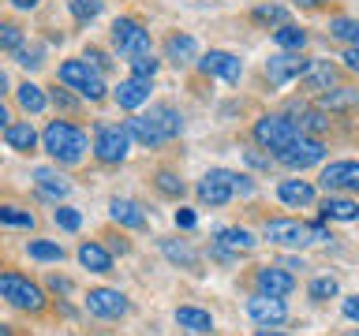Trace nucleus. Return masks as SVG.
Instances as JSON below:
<instances>
[{
  "mask_svg": "<svg viewBox=\"0 0 359 336\" xmlns=\"http://www.w3.org/2000/svg\"><path fill=\"white\" fill-rule=\"evenodd\" d=\"M150 83H154V78H135L131 75V78H123V83L112 90V97H116L120 108H131L135 112V108H142L146 101H150V90H154Z\"/></svg>",
  "mask_w": 359,
  "mask_h": 336,
  "instance_id": "2eb2a0df",
  "label": "nucleus"
},
{
  "mask_svg": "<svg viewBox=\"0 0 359 336\" xmlns=\"http://www.w3.org/2000/svg\"><path fill=\"white\" fill-rule=\"evenodd\" d=\"M262 235L277 246H303V243H311V224L292 220V217H273V220H266Z\"/></svg>",
  "mask_w": 359,
  "mask_h": 336,
  "instance_id": "f8f14e48",
  "label": "nucleus"
},
{
  "mask_svg": "<svg viewBox=\"0 0 359 336\" xmlns=\"http://www.w3.org/2000/svg\"><path fill=\"white\" fill-rule=\"evenodd\" d=\"M344 67H348V71H355V75H359V41H355V45H348V49H344Z\"/></svg>",
  "mask_w": 359,
  "mask_h": 336,
  "instance_id": "09e8293b",
  "label": "nucleus"
},
{
  "mask_svg": "<svg viewBox=\"0 0 359 336\" xmlns=\"http://www.w3.org/2000/svg\"><path fill=\"white\" fill-rule=\"evenodd\" d=\"M123 127H128V134L135 142H142V146H161L165 142V134L154 127L150 116H131V120H123Z\"/></svg>",
  "mask_w": 359,
  "mask_h": 336,
  "instance_id": "cd10ccee",
  "label": "nucleus"
},
{
  "mask_svg": "<svg viewBox=\"0 0 359 336\" xmlns=\"http://www.w3.org/2000/svg\"><path fill=\"white\" fill-rule=\"evenodd\" d=\"M0 224L8 228H34V213L19 206H0Z\"/></svg>",
  "mask_w": 359,
  "mask_h": 336,
  "instance_id": "c9c22d12",
  "label": "nucleus"
},
{
  "mask_svg": "<svg viewBox=\"0 0 359 336\" xmlns=\"http://www.w3.org/2000/svg\"><path fill=\"white\" fill-rule=\"evenodd\" d=\"M247 164L251 168H269V157H262L258 150H247Z\"/></svg>",
  "mask_w": 359,
  "mask_h": 336,
  "instance_id": "5fc2aeb1",
  "label": "nucleus"
},
{
  "mask_svg": "<svg viewBox=\"0 0 359 336\" xmlns=\"http://www.w3.org/2000/svg\"><path fill=\"white\" fill-rule=\"evenodd\" d=\"M15 101L22 105V112H41L45 105H49L45 90H41V86H34V83H19V86H15Z\"/></svg>",
  "mask_w": 359,
  "mask_h": 336,
  "instance_id": "7c9ffc66",
  "label": "nucleus"
},
{
  "mask_svg": "<svg viewBox=\"0 0 359 336\" xmlns=\"http://www.w3.org/2000/svg\"><path fill=\"white\" fill-rule=\"evenodd\" d=\"M322 220H359V202L344 195H325L322 202Z\"/></svg>",
  "mask_w": 359,
  "mask_h": 336,
  "instance_id": "4be33fe9",
  "label": "nucleus"
},
{
  "mask_svg": "<svg viewBox=\"0 0 359 336\" xmlns=\"http://www.w3.org/2000/svg\"><path fill=\"white\" fill-rule=\"evenodd\" d=\"M341 190H355L359 195V164L355 161H348V168H344V187Z\"/></svg>",
  "mask_w": 359,
  "mask_h": 336,
  "instance_id": "a18cd8bd",
  "label": "nucleus"
},
{
  "mask_svg": "<svg viewBox=\"0 0 359 336\" xmlns=\"http://www.w3.org/2000/svg\"><path fill=\"white\" fill-rule=\"evenodd\" d=\"M255 288L258 291H266V295H292L296 291V276L288 273V269H280V265H262L255 273Z\"/></svg>",
  "mask_w": 359,
  "mask_h": 336,
  "instance_id": "4468645a",
  "label": "nucleus"
},
{
  "mask_svg": "<svg viewBox=\"0 0 359 336\" xmlns=\"http://www.w3.org/2000/svg\"><path fill=\"white\" fill-rule=\"evenodd\" d=\"M176 325L187 332H213V318L210 310H198V307H176Z\"/></svg>",
  "mask_w": 359,
  "mask_h": 336,
  "instance_id": "bb28decb",
  "label": "nucleus"
},
{
  "mask_svg": "<svg viewBox=\"0 0 359 336\" xmlns=\"http://www.w3.org/2000/svg\"><path fill=\"white\" fill-rule=\"evenodd\" d=\"M128 150H131V134L123 123H97L94 127V157L101 164L128 161Z\"/></svg>",
  "mask_w": 359,
  "mask_h": 336,
  "instance_id": "20e7f679",
  "label": "nucleus"
},
{
  "mask_svg": "<svg viewBox=\"0 0 359 336\" xmlns=\"http://www.w3.org/2000/svg\"><path fill=\"white\" fill-rule=\"evenodd\" d=\"M49 291H56V295H67V291H72V280H67V276H49Z\"/></svg>",
  "mask_w": 359,
  "mask_h": 336,
  "instance_id": "8fccbe9b",
  "label": "nucleus"
},
{
  "mask_svg": "<svg viewBox=\"0 0 359 336\" xmlns=\"http://www.w3.org/2000/svg\"><path fill=\"white\" fill-rule=\"evenodd\" d=\"M79 262L90 273H112V251H105L101 243H83L79 246Z\"/></svg>",
  "mask_w": 359,
  "mask_h": 336,
  "instance_id": "393cba45",
  "label": "nucleus"
},
{
  "mask_svg": "<svg viewBox=\"0 0 359 336\" xmlns=\"http://www.w3.org/2000/svg\"><path fill=\"white\" fill-rule=\"evenodd\" d=\"M258 336H288V332H273V329H258Z\"/></svg>",
  "mask_w": 359,
  "mask_h": 336,
  "instance_id": "680f3d73",
  "label": "nucleus"
},
{
  "mask_svg": "<svg viewBox=\"0 0 359 336\" xmlns=\"http://www.w3.org/2000/svg\"><path fill=\"white\" fill-rule=\"evenodd\" d=\"M337 291H341V288H337V280H333V276H318V280H311L307 295H311L314 302H330Z\"/></svg>",
  "mask_w": 359,
  "mask_h": 336,
  "instance_id": "58836bf2",
  "label": "nucleus"
},
{
  "mask_svg": "<svg viewBox=\"0 0 359 336\" xmlns=\"http://www.w3.org/2000/svg\"><path fill=\"white\" fill-rule=\"evenodd\" d=\"M198 67L206 75H213V78H224V83H240V75H243L240 56H232V52H224V49H210L198 60Z\"/></svg>",
  "mask_w": 359,
  "mask_h": 336,
  "instance_id": "ddd939ff",
  "label": "nucleus"
},
{
  "mask_svg": "<svg viewBox=\"0 0 359 336\" xmlns=\"http://www.w3.org/2000/svg\"><path fill=\"white\" fill-rule=\"evenodd\" d=\"M273 45H277L280 52H299L303 45H307V30H299V27H292V22H285V27L273 30Z\"/></svg>",
  "mask_w": 359,
  "mask_h": 336,
  "instance_id": "c756f323",
  "label": "nucleus"
},
{
  "mask_svg": "<svg viewBox=\"0 0 359 336\" xmlns=\"http://www.w3.org/2000/svg\"><path fill=\"white\" fill-rule=\"evenodd\" d=\"M22 45H27V30H22L19 22H11V19H0V49L19 52Z\"/></svg>",
  "mask_w": 359,
  "mask_h": 336,
  "instance_id": "2f4dec72",
  "label": "nucleus"
},
{
  "mask_svg": "<svg viewBox=\"0 0 359 336\" xmlns=\"http://www.w3.org/2000/svg\"><path fill=\"white\" fill-rule=\"evenodd\" d=\"M67 8H72L75 22H83V27L101 15V0H67Z\"/></svg>",
  "mask_w": 359,
  "mask_h": 336,
  "instance_id": "e433bc0d",
  "label": "nucleus"
},
{
  "mask_svg": "<svg viewBox=\"0 0 359 336\" xmlns=\"http://www.w3.org/2000/svg\"><path fill=\"white\" fill-rule=\"evenodd\" d=\"M232 176H236V172H224V168H213V172L202 176V179H198V187H195L202 206H213V209H217V206H229L232 195H236Z\"/></svg>",
  "mask_w": 359,
  "mask_h": 336,
  "instance_id": "1a4fd4ad",
  "label": "nucleus"
},
{
  "mask_svg": "<svg viewBox=\"0 0 359 336\" xmlns=\"http://www.w3.org/2000/svg\"><path fill=\"white\" fill-rule=\"evenodd\" d=\"M299 83L307 86V90H314V94H325V90L337 86V67L330 60H311V67L303 71Z\"/></svg>",
  "mask_w": 359,
  "mask_h": 336,
  "instance_id": "6ab92c4d",
  "label": "nucleus"
},
{
  "mask_svg": "<svg viewBox=\"0 0 359 336\" xmlns=\"http://www.w3.org/2000/svg\"><path fill=\"white\" fill-rule=\"evenodd\" d=\"M299 8H322V0H296Z\"/></svg>",
  "mask_w": 359,
  "mask_h": 336,
  "instance_id": "bf43d9fd",
  "label": "nucleus"
},
{
  "mask_svg": "<svg viewBox=\"0 0 359 336\" xmlns=\"http://www.w3.org/2000/svg\"><path fill=\"white\" fill-rule=\"evenodd\" d=\"M344 168H348V161H333V164L322 168V187L330 190V195L344 187Z\"/></svg>",
  "mask_w": 359,
  "mask_h": 336,
  "instance_id": "ea45409f",
  "label": "nucleus"
},
{
  "mask_svg": "<svg viewBox=\"0 0 359 336\" xmlns=\"http://www.w3.org/2000/svg\"><path fill=\"white\" fill-rule=\"evenodd\" d=\"M0 299L15 310H27V314L45 310V291L22 273H0Z\"/></svg>",
  "mask_w": 359,
  "mask_h": 336,
  "instance_id": "f03ea898",
  "label": "nucleus"
},
{
  "mask_svg": "<svg viewBox=\"0 0 359 336\" xmlns=\"http://www.w3.org/2000/svg\"><path fill=\"white\" fill-rule=\"evenodd\" d=\"M355 105H359V90H352V86H333L325 94H318V108H325V112H348Z\"/></svg>",
  "mask_w": 359,
  "mask_h": 336,
  "instance_id": "5701e85b",
  "label": "nucleus"
},
{
  "mask_svg": "<svg viewBox=\"0 0 359 336\" xmlns=\"http://www.w3.org/2000/svg\"><path fill=\"white\" fill-rule=\"evenodd\" d=\"M150 120H154V127L165 134V142H172L176 134L184 131V116H180V108L168 105V101H161V105L150 108Z\"/></svg>",
  "mask_w": 359,
  "mask_h": 336,
  "instance_id": "aec40b11",
  "label": "nucleus"
},
{
  "mask_svg": "<svg viewBox=\"0 0 359 336\" xmlns=\"http://www.w3.org/2000/svg\"><path fill=\"white\" fill-rule=\"evenodd\" d=\"M15 64L19 67H30V71H34V67H41V45H30V49L22 45V49L15 52Z\"/></svg>",
  "mask_w": 359,
  "mask_h": 336,
  "instance_id": "c03bdc74",
  "label": "nucleus"
},
{
  "mask_svg": "<svg viewBox=\"0 0 359 336\" xmlns=\"http://www.w3.org/2000/svg\"><path fill=\"white\" fill-rule=\"evenodd\" d=\"M176 224H180V228H195V213H191V209H176Z\"/></svg>",
  "mask_w": 359,
  "mask_h": 336,
  "instance_id": "6e6d98bb",
  "label": "nucleus"
},
{
  "mask_svg": "<svg viewBox=\"0 0 359 336\" xmlns=\"http://www.w3.org/2000/svg\"><path fill=\"white\" fill-rule=\"evenodd\" d=\"M41 150L49 153L56 164H79L83 153L90 150V139H86L83 127H75V123L53 120L49 127L41 131Z\"/></svg>",
  "mask_w": 359,
  "mask_h": 336,
  "instance_id": "f257e3e1",
  "label": "nucleus"
},
{
  "mask_svg": "<svg viewBox=\"0 0 359 336\" xmlns=\"http://www.w3.org/2000/svg\"><path fill=\"white\" fill-rule=\"evenodd\" d=\"M128 64H131V75H135V78H154L157 67H161V60H154V52L135 56V60H128Z\"/></svg>",
  "mask_w": 359,
  "mask_h": 336,
  "instance_id": "37998d69",
  "label": "nucleus"
},
{
  "mask_svg": "<svg viewBox=\"0 0 359 336\" xmlns=\"http://www.w3.org/2000/svg\"><path fill=\"white\" fill-rule=\"evenodd\" d=\"M34 187H38V195L49 198V202H64L67 195H72V183H67V176L53 172V168H38V172H34Z\"/></svg>",
  "mask_w": 359,
  "mask_h": 336,
  "instance_id": "f3484780",
  "label": "nucleus"
},
{
  "mask_svg": "<svg viewBox=\"0 0 359 336\" xmlns=\"http://www.w3.org/2000/svg\"><path fill=\"white\" fill-rule=\"evenodd\" d=\"M325 157V146L322 139H314V134H299V139H292L285 150H277V161L292 168V172H303V168H311V164H318Z\"/></svg>",
  "mask_w": 359,
  "mask_h": 336,
  "instance_id": "0eeeda50",
  "label": "nucleus"
},
{
  "mask_svg": "<svg viewBox=\"0 0 359 336\" xmlns=\"http://www.w3.org/2000/svg\"><path fill=\"white\" fill-rule=\"evenodd\" d=\"M325 239H333L330 228L325 224H311V243H325Z\"/></svg>",
  "mask_w": 359,
  "mask_h": 336,
  "instance_id": "864d4df0",
  "label": "nucleus"
},
{
  "mask_svg": "<svg viewBox=\"0 0 359 336\" xmlns=\"http://www.w3.org/2000/svg\"><path fill=\"white\" fill-rule=\"evenodd\" d=\"M27 254L34 258V262H64V246L60 243H49V239L27 243Z\"/></svg>",
  "mask_w": 359,
  "mask_h": 336,
  "instance_id": "72a5a7b5",
  "label": "nucleus"
},
{
  "mask_svg": "<svg viewBox=\"0 0 359 336\" xmlns=\"http://www.w3.org/2000/svg\"><path fill=\"white\" fill-rule=\"evenodd\" d=\"M53 101H56V105H60V108H67V112L75 108V97L67 94V90H53Z\"/></svg>",
  "mask_w": 359,
  "mask_h": 336,
  "instance_id": "603ef678",
  "label": "nucleus"
},
{
  "mask_svg": "<svg viewBox=\"0 0 359 336\" xmlns=\"http://www.w3.org/2000/svg\"><path fill=\"white\" fill-rule=\"evenodd\" d=\"M83 60H90V64L97 67V71H109V56L101 52V49H94V45H90V49H86V56H83Z\"/></svg>",
  "mask_w": 359,
  "mask_h": 336,
  "instance_id": "49530a36",
  "label": "nucleus"
},
{
  "mask_svg": "<svg viewBox=\"0 0 359 336\" xmlns=\"http://www.w3.org/2000/svg\"><path fill=\"white\" fill-rule=\"evenodd\" d=\"M86 310L94 314V318H101V321H120V318H128L131 302L116 288H94L86 295Z\"/></svg>",
  "mask_w": 359,
  "mask_h": 336,
  "instance_id": "6e6552de",
  "label": "nucleus"
},
{
  "mask_svg": "<svg viewBox=\"0 0 359 336\" xmlns=\"http://www.w3.org/2000/svg\"><path fill=\"white\" fill-rule=\"evenodd\" d=\"M154 187L161 190L165 198H184V190H187V187H184V179L172 176V172H157V176H154Z\"/></svg>",
  "mask_w": 359,
  "mask_h": 336,
  "instance_id": "4c0bfd02",
  "label": "nucleus"
},
{
  "mask_svg": "<svg viewBox=\"0 0 359 336\" xmlns=\"http://www.w3.org/2000/svg\"><path fill=\"white\" fill-rule=\"evenodd\" d=\"M8 123H11V112L4 108V101H0V131H4V127H8Z\"/></svg>",
  "mask_w": 359,
  "mask_h": 336,
  "instance_id": "13d9d810",
  "label": "nucleus"
},
{
  "mask_svg": "<svg viewBox=\"0 0 359 336\" xmlns=\"http://www.w3.org/2000/svg\"><path fill=\"white\" fill-rule=\"evenodd\" d=\"M4 142H8V150H15V153H34V146H38V131H34L30 120H11L4 127Z\"/></svg>",
  "mask_w": 359,
  "mask_h": 336,
  "instance_id": "a211bd4d",
  "label": "nucleus"
},
{
  "mask_svg": "<svg viewBox=\"0 0 359 336\" xmlns=\"http://www.w3.org/2000/svg\"><path fill=\"white\" fill-rule=\"evenodd\" d=\"M165 56H168L176 67H184V64H191V60L198 56V45H195V38H191V34H172V38L165 41Z\"/></svg>",
  "mask_w": 359,
  "mask_h": 336,
  "instance_id": "b1692460",
  "label": "nucleus"
},
{
  "mask_svg": "<svg viewBox=\"0 0 359 336\" xmlns=\"http://www.w3.org/2000/svg\"><path fill=\"white\" fill-rule=\"evenodd\" d=\"M251 19H255V22H266V27H269V22L285 27V22H288V11L280 8V4H262V8H255V11H251Z\"/></svg>",
  "mask_w": 359,
  "mask_h": 336,
  "instance_id": "a19ab883",
  "label": "nucleus"
},
{
  "mask_svg": "<svg viewBox=\"0 0 359 336\" xmlns=\"http://www.w3.org/2000/svg\"><path fill=\"white\" fill-rule=\"evenodd\" d=\"M255 243L258 239L247 228H221L217 232V246L229 251V254H247V251H255Z\"/></svg>",
  "mask_w": 359,
  "mask_h": 336,
  "instance_id": "a878e982",
  "label": "nucleus"
},
{
  "mask_svg": "<svg viewBox=\"0 0 359 336\" xmlns=\"http://www.w3.org/2000/svg\"><path fill=\"white\" fill-rule=\"evenodd\" d=\"M232 187H236V195H251V190H255L251 176H232Z\"/></svg>",
  "mask_w": 359,
  "mask_h": 336,
  "instance_id": "3c124183",
  "label": "nucleus"
},
{
  "mask_svg": "<svg viewBox=\"0 0 359 336\" xmlns=\"http://www.w3.org/2000/svg\"><path fill=\"white\" fill-rule=\"evenodd\" d=\"M292 112H296V127L303 131V134H314V139H318V134L322 131H330V112H325V108H292Z\"/></svg>",
  "mask_w": 359,
  "mask_h": 336,
  "instance_id": "c85d7f7f",
  "label": "nucleus"
},
{
  "mask_svg": "<svg viewBox=\"0 0 359 336\" xmlns=\"http://www.w3.org/2000/svg\"><path fill=\"white\" fill-rule=\"evenodd\" d=\"M341 314L348 321H359V295H344V302H341Z\"/></svg>",
  "mask_w": 359,
  "mask_h": 336,
  "instance_id": "de8ad7c7",
  "label": "nucleus"
},
{
  "mask_svg": "<svg viewBox=\"0 0 359 336\" xmlns=\"http://www.w3.org/2000/svg\"><path fill=\"white\" fill-rule=\"evenodd\" d=\"M0 94H8V75L0 71Z\"/></svg>",
  "mask_w": 359,
  "mask_h": 336,
  "instance_id": "052dcab7",
  "label": "nucleus"
},
{
  "mask_svg": "<svg viewBox=\"0 0 359 336\" xmlns=\"http://www.w3.org/2000/svg\"><path fill=\"white\" fill-rule=\"evenodd\" d=\"M0 336H11V329H8V325H0Z\"/></svg>",
  "mask_w": 359,
  "mask_h": 336,
  "instance_id": "e2e57ef3",
  "label": "nucleus"
},
{
  "mask_svg": "<svg viewBox=\"0 0 359 336\" xmlns=\"http://www.w3.org/2000/svg\"><path fill=\"white\" fill-rule=\"evenodd\" d=\"M307 67H311L307 56H299V52H277V56H269V60H266V78H269V86H288L292 78H303Z\"/></svg>",
  "mask_w": 359,
  "mask_h": 336,
  "instance_id": "9b49d317",
  "label": "nucleus"
},
{
  "mask_svg": "<svg viewBox=\"0 0 359 336\" xmlns=\"http://www.w3.org/2000/svg\"><path fill=\"white\" fill-rule=\"evenodd\" d=\"M299 127H296V120H288V116H262V120H255V142L262 146V150H285V146L292 139H299Z\"/></svg>",
  "mask_w": 359,
  "mask_h": 336,
  "instance_id": "423d86ee",
  "label": "nucleus"
},
{
  "mask_svg": "<svg viewBox=\"0 0 359 336\" xmlns=\"http://www.w3.org/2000/svg\"><path fill=\"white\" fill-rule=\"evenodd\" d=\"M330 38H337V41H348V45H355V41H359V19H344V15L330 19Z\"/></svg>",
  "mask_w": 359,
  "mask_h": 336,
  "instance_id": "f704fd0d",
  "label": "nucleus"
},
{
  "mask_svg": "<svg viewBox=\"0 0 359 336\" xmlns=\"http://www.w3.org/2000/svg\"><path fill=\"white\" fill-rule=\"evenodd\" d=\"M53 220H56V228H64V232H79V228H83V213L72 209V206L53 209Z\"/></svg>",
  "mask_w": 359,
  "mask_h": 336,
  "instance_id": "79ce46f5",
  "label": "nucleus"
},
{
  "mask_svg": "<svg viewBox=\"0 0 359 336\" xmlns=\"http://www.w3.org/2000/svg\"><path fill=\"white\" fill-rule=\"evenodd\" d=\"M348 336H359V329H355V332H348Z\"/></svg>",
  "mask_w": 359,
  "mask_h": 336,
  "instance_id": "0e129e2a",
  "label": "nucleus"
},
{
  "mask_svg": "<svg viewBox=\"0 0 359 336\" xmlns=\"http://www.w3.org/2000/svg\"><path fill=\"white\" fill-rule=\"evenodd\" d=\"M11 4H15L19 11H34V8H38V4H41V0H11Z\"/></svg>",
  "mask_w": 359,
  "mask_h": 336,
  "instance_id": "4d7b16f0",
  "label": "nucleus"
},
{
  "mask_svg": "<svg viewBox=\"0 0 359 336\" xmlns=\"http://www.w3.org/2000/svg\"><path fill=\"white\" fill-rule=\"evenodd\" d=\"M247 318L255 325H262V329H273V325L288 321V307L280 295H266V291H255L251 299H247Z\"/></svg>",
  "mask_w": 359,
  "mask_h": 336,
  "instance_id": "9d476101",
  "label": "nucleus"
},
{
  "mask_svg": "<svg viewBox=\"0 0 359 336\" xmlns=\"http://www.w3.org/2000/svg\"><path fill=\"white\" fill-rule=\"evenodd\" d=\"M56 78L67 86V90H79L86 101H101L105 97V78H101V71L90 60H67L60 64V71H56Z\"/></svg>",
  "mask_w": 359,
  "mask_h": 336,
  "instance_id": "7ed1b4c3",
  "label": "nucleus"
},
{
  "mask_svg": "<svg viewBox=\"0 0 359 336\" xmlns=\"http://www.w3.org/2000/svg\"><path fill=\"white\" fill-rule=\"evenodd\" d=\"M161 251H165V258L172 265H184V269H198V258H195V251H187L184 243H176V239H161Z\"/></svg>",
  "mask_w": 359,
  "mask_h": 336,
  "instance_id": "473e14b6",
  "label": "nucleus"
},
{
  "mask_svg": "<svg viewBox=\"0 0 359 336\" xmlns=\"http://www.w3.org/2000/svg\"><path fill=\"white\" fill-rule=\"evenodd\" d=\"M277 198L285 202V206H314V187L307 179H280L277 183Z\"/></svg>",
  "mask_w": 359,
  "mask_h": 336,
  "instance_id": "412c9836",
  "label": "nucleus"
},
{
  "mask_svg": "<svg viewBox=\"0 0 359 336\" xmlns=\"http://www.w3.org/2000/svg\"><path fill=\"white\" fill-rule=\"evenodd\" d=\"M112 45H116V49L128 56V60H135V56H146V52H150V30H146L139 19L120 15L116 22H112Z\"/></svg>",
  "mask_w": 359,
  "mask_h": 336,
  "instance_id": "39448f33",
  "label": "nucleus"
},
{
  "mask_svg": "<svg viewBox=\"0 0 359 336\" xmlns=\"http://www.w3.org/2000/svg\"><path fill=\"white\" fill-rule=\"evenodd\" d=\"M109 217L120 224V228H131V232H142L146 224V213H142V206L139 202H131V198H112L109 202Z\"/></svg>",
  "mask_w": 359,
  "mask_h": 336,
  "instance_id": "dca6fc26",
  "label": "nucleus"
}]
</instances>
